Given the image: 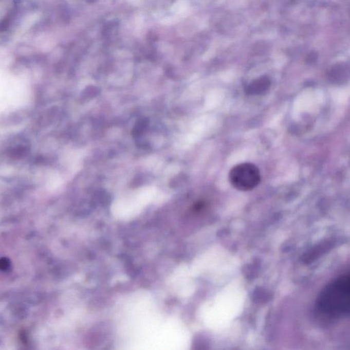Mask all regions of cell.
Instances as JSON below:
<instances>
[{"label": "cell", "instance_id": "6", "mask_svg": "<svg viewBox=\"0 0 350 350\" xmlns=\"http://www.w3.org/2000/svg\"><path fill=\"white\" fill-rule=\"evenodd\" d=\"M316 59H317L316 54L309 55L307 58V63H314V62L316 61Z\"/></svg>", "mask_w": 350, "mask_h": 350}, {"label": "cell", "instance_id": "3", "mask_svg": "<svg viewBox=\"0 0 350 350\" xmlns=\"http://www.w3.org/2000/svg\"><path fill=\"white\" fill-rule=\"evenodd\" d=\"M271 86V80L268 76L260 77L250 82L246 88L248 95H262L268 92Z\"/></svg>", "mask_w": 350, "mask_h": 350}, {"label": "cell", "instance_id": "2", "mask_svg": "<svg viewBox=\"0 0 350 350\" xmlns=\"http://www.w3.org/2000/svg\"><path fill=\"white\" fill-rule=\"evenodd\" d=\"M229 178L231 185L242 192L254 189L262 179L260 169L251 163H242L235 165L230 171Z\"/></svg>", "mask_w": 350, "mask_h": 350}, {"label": "cell", "instance_id": "1", "mask_svg": "<svg viewBox=\"0 0 350 350\" xmlns=\"http://www.w3.org/2000/svg\"><path fill=\"white\" fill-rule=\"evenodd\" d=\"M317 307L325 316L339 317L350 314V273L327 285L318 298Z\"/></svg>", "mask_w": 350, "mask_h": 350}, {"label": "cell", "instance_id": "5", "mask_svg": "<svg viewBox=\"0 0 350 350\" xmlns=\"http://www.w3.org/2000/svg\"><path fill=\"white\" fill-rule=\"evenodd\" d=\"M147 125H148V121L146 119H140L138 122V123H136L135 129H134L133 132L134 135H139L140 134L142 133L146 129Z\"/></svg>", "mask_w": 350, "mask_h": 350}, {"label": "cell", "instance_id": "4", "mask_svg": "<svg viewBox=\"0 0 350 350\" xmlns=\"http://www.w3.org/2000/svg\"><path fill=\"white\" fill-rule=\"evenodd\" d=\"M350 70L344 65H337L328 72V79L333 84H343L349 80Z\"/></svg>", "mask_w": 350, "mask_h": 350}]
</instances>
